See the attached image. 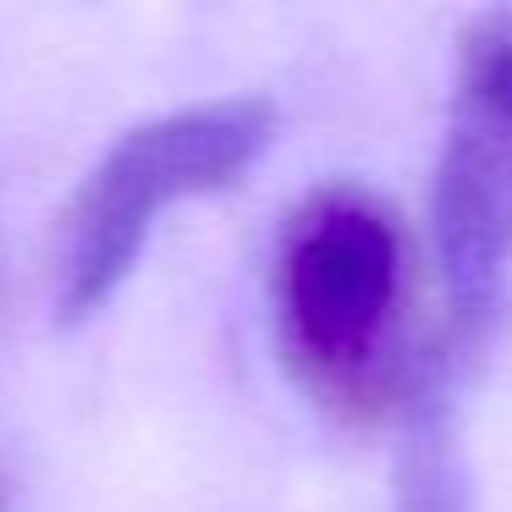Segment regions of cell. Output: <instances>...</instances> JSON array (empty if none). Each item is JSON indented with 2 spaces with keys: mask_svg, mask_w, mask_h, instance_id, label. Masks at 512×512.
<instances>
[{
  "mask_svg": "<svg viewBox=\"0 0 512 512\" xmlns=\"http://www.w3.org/2000/svg\"><path fill=\"white\" fill-rule=\"evenodd\" d=\"M270 138H276V105L265 94L199 100L127 127L94 160L67 210L56 276L61 320L78 325L100 314L138 270V254L155 237L160 215L182 199H204L243 182L248 166L270 149Z\"/></svg>",
  "mask_w": 512,
  "mask_h": 512,
  "instance_id": "1",
  "label": "cell"
},
{
  "mask_svg": "<svg viewBox=\"0 0 512 512\" xmlns=\"http://www.w3.org/2000/svg\"><path fill=\"white\" fill-rule=\"evenodd\" d=\"M435 259L452 298L446 353H479L512 270V6L468 17L430 182Z\"/></svg>",
  "mask_w": 512,
  "mask_h": 512,
  "instance_id": "3",
  "label": "cell"
},
{
  "mask_svg": "<svg viewBox=\"0 0 512 512\" xmlns=\"http://www.w3.org/2000/svg\"><path fill=\"white\" fill-rule=\"evenodd\" d=\"M408 292L402 226L369 188L336 182L287 215L276 248V309L298 369L336 402H380L397 375V314Z\"/></svg>",
  "mask_w": 512,
  "mask_h": 512,
  "instance_id": "2",
  "label": "cell"
},
{
  "mask_svg": "<svg viewBox=\"0 0 512 512\" xmlns=\"http://www.w3.org/2000/svg\"><path fill=\"white\" fill-rule=\"evenodd\" d=\"M457 358L430 353L402 391V446H397V512H474L468 463L457 446L452 408Z\"/></svg>",
  "mask_w": 512,
  "mask_h": 512,
  "instance_id": "4",
  "label": "cell"
}]
</instances>
